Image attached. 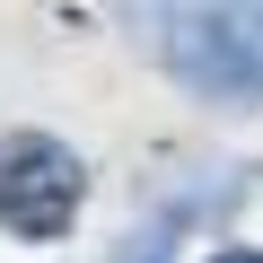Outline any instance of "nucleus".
Segmentation results:
<instances>
[{"label": "nucleus", "instance_id": "nucleus-1", "mask_svg": "<svg viewBox=\"0 0 263 263\" xmlns=\"http://www.w3.org/2000/svg\"><path fill=\"white\" fill-rule=\"evenodd\" d=\"M88 202V167L70 141H53V132H9L0 141V228L27 237V246H53L70 237Z\"/></svg>", "mask_w": 263, "mask_h": 263}]
</instances>
